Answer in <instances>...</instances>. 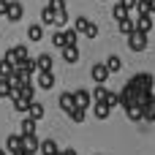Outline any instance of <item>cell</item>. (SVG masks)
Wrapping results in <instances>:
<instances>
[{
  "instance_id": "6da1fadb",
  "label": "cell",
  "mask_w": 155,
  "mask_h": 155,
  "mask_svg": "<svg viewBox=\"0 0 155 155\" xmlns=\"http://www.w3.org/2000/svg\"><path fill=\"white\" fill-rule=\"evenodd\" d=\"M25 57H30V54H27V46H11V49H5V54H3V60H5L8 65H19Z\"/></svg>"
},
{
  "instance_id": "7a4b0ae2",
  "label": "cell",
  "mask_w": 155,
  "mask_h": 155,
  "mask_svg": "<svg viewBox=\"0 0 155 155\" xmlns=\"http://www.w3.org/2000/svg\"><path fill=\"white\" fill-rule=\"evenodd\" d=\"M3 16H8V22H19V19L25 16V5L16 3V0H8L5 8H3Z\"/></svg>"
},
{
  "instance_id": "3957f363",
  "label": "cell",
  "mask_w": 155,
  "mask_h": 155,
  "mask_svg": "<svg viewBox=\"0 0 155 155\" xmlns=\"http://www.w3.org/2000/svg\"><path fill=\"white\" fill-rule=\"evenodd\" d=\"M128 49L131 52H144L147 49V35L144 33H136V30L128 33Z\"/></svg>"
},
{
  "instance_id": "277c9868",
  "label": "cell",
  "mask_w": 155,
  "mask_h": 155,
  "mask_svg": "<svg viewBox=\"0 0 155 155\" xmlns=\"http://www.w3.org/2000/svg\"><path fill=\"white\" fill-rule=\"evenodd\" d=\"M131 84L139 90V93H153V74H136L131 79Z\"/></svg>"
},
{
  "instance_id": "5b68a950",
  "label": "cell",
  "mask_w": 155,
  "mask_h": 155,
  "mask_svg": "<svg viewBox=\"0 0 155 155\" xmlns=\"http://www.w3.org/2000/svg\"><path fill=\"white\" fill-rule=\"evenodd\" d=\"M52 65H54V60H52L49 52H44V54L35 57V68H38V74H52Z\"/></svg>"
},
{
  "instance_id": "8992f818",
  "label": "cell",
  "mask_w": 155,
  "mask_h": 155,
  "mask_svg": "<svg viewBox=\"0 0 155 155\" xmlns=\"http://www.w3.org/2000/svg\"><path fill=\"white\" fill-rule=\"evenodd\" d=\"M90 76H93V82H95V84H104V82L109 79V71H106V65H104V63H95V65L90 68Z\"/></svg>"
},
{
  "instance_id": "52a82bcc",
  "label": "cell",
  "mask_w": 155,
  "mask_h": 155,
  "mask_svg": "<svg viewBox=\"0 0 155 155\" xmlns=\"http://www.w3.org/2000/svg\"><path fill=\"white\" fill-rule=\"evenodd\" d=\"M74 104H76V109H84V112H87V109L93 106L90 93H87V90H76V93H74Z\"/></svg>"
},
{
  "instance_id": "ba28073f",
  "label": "cell",
  "mask_w": 155,
  "mask_h": 155,
  "mask_svg": "<svg viewBox=\"0 0 155 155\" xmlns=\"http://www.w3.org/2000/svg\"><path fill=\"white\" fill-rule=\"evenodd\" d=\"M153 27H155L153 16H136V19H134V30H136V33H144V35H147Z\"/></svg>"
},
{
  "instance_id": "9c48e42d",
  "label": "cell",
  "mask_w": 155,
  "mask_h": 155,
  "mask_svg": "<svg viewBox=\"0 0 155 155\" xmlns=\"http://www.w3.org/2000/svg\"><path fill=\"white\" fill-rule=\"evenodd\" d=\"M22 153L25 155H35L38 153V136H22Z\"/></svg>"
},
{
  "instance_id": "30bf717a",
  "label": "cell",
  "mask_w": 155,
  "mask_h": 155,
  "mask_svg": "<svg viewBox=\"0 0 155 155\" xmlns=\"http://www.w3.org/2000/svg\"><path fill=\"white\" fill-rule=\"evenodd\" d=\"M25 117H30L33 123H38L41 117H44V104H38V101H30V106H27V114Z\"/></svg>"
},
{
  "instance_id": "8fae6325",
  "label": "cell",
  "mask_w": 155,
  "mask_h": 155,
  "mask_svg": "<svg viewBox=\"0 0 155 155\" xmlns=\"http://www.w3.org/2000/svg\"><path fill=\"white\" fill-rule=\"evenodd\" d=\"M57 104H60V109H63V112H65V114H71V112H74V109H76V104H74V93H63V95H60V101H57Z\"/></svg>"
},
{
  "instance_id": "7c38bea8",
  "label": "cell",
  "mask_w": 155,
  "mask_h": 155,
  "mask_svg": "<svg viewBox=\"0 0 155 155\" xmlns=\"http://www.w3.org/2000/svg\"><path fill=\"white\" fill-rule=\"evenodd\" d=\"M19 150H22V136L19 134L5 136V153H19Z\"/></svg>"
},
{
  "instance_id": "4fadbf2b",
  "label": "cell",
  "mask_w": 155,
  "mask_h": 155,
  "mask_svg": "<svg viewBox=\"0 0 155 155\" xmlns=\"http://www.w3.org/2000/svg\"><path fill=\"white\" fill-rule=\"evenodd\" d=\"M16 93H19V98H25V101H35V84H33V82L22 84Z\"/></svg>"
},
{
  "instance_id": "5bb4252c",
  "label": "cell",
  "mask_w": 155,
  "mask_h": 155,
  "mask_svg": "<svg viewBox=\"0 0 155 155\" xmlns=\"http://www.w3.org/2000/svg\"><path fill=\"white\" fill-rule=\"evenodd\" d=\"M90 109H93V114H95V120H106V117L112 114V109H109V106H106L104 101H101V104H93Z\"/></svg>"
},
{
  "instance_id": "9a60e30c",
  "label": "cell",
  "mask_w": 155,
  "mask_h": 155,
  "mask_svg": "<svg viewBox=\"0 0 155 155\" xmlns=\"http://www.w3.org/2000/svg\"><path fill=\"white\" fill-rule=\"evenodd\" d=\"M38 153L41 155H54L57 153V144L52 139H44V142H38Z\"/></svg>"
},
{
  "instance_id": "2e32d148",
  "label": "cell",
  "mask_w": 155,
  "mask_h": 155,
  "mask_svg": "<svg viewBox=\"0 0 155 155\" xmlns=\"http://www.w3.org/2000/svg\"><path fill=\"white\" fill-rule=\"evenodd\" d=\"M68 22H71V16H68V8H65V11H54V25H57L60 30H65V27H68Z\"/></svg>"
},
{
  "instance_id": "e0dca14e",
  "label": "cell",
  "mask_w": 155,
  "mask_h": 155,
  "mask_svg": "<svg viewBox=\"0 0 155 155\" xmlns=\"http://www.w3.org/2000/svg\"><path fill=\"white\" fill-rule=\"evenodd\" d=\"M63 60L74 65V63L79 60V49H76V46H63Z\"/></svg>"
},
{
  "instance_id": "ac0fdd59",
  "label": "cell",
  "mask_w": 155,
  "mask_h": 155,
  "mask_svg": "<svg viewBox=\"0 0 155 155\" xmlns=\"http://www.w3.org/2000/svg\"><path fill=\"white\" fill-rule=\"evenodd\" d=\"M38 87L41 90H52L54 87V74H38Z\"/></svg>"
},
{
  "instance_id": "d6986e66",
  "label": "cell",
  "mask_w": 155,
  "mask_h": 155,
  "mask_svg": "<svg viewBox=\"0 0 155 155\" xmlns=\"http://www.w3.org/2000/svg\"><path fill=\"white\" fill-rule=\"evenodd\" d=\"M33 134H35V123L30 117H25L22 125H19V136H33Z\"/></svg>"
},
{
  "instance_id": "ffe728a7",
  "label": "cell",
  "mask_w": 155,
  "mask_h": 155,
  "mask_svg": "<svg viewBox=\"0 0 155 155\" xmlns=\"http://www.w3.org/2000/svg\"><path fill=\"white\" fill-rule=\"evenodd\" d=\"M134 11H136V14H134V19H136V16H150V14H153V11H150V3H147V0H136Z\"/></svg>"
},
{
  "instance_id": "44dd1931",
  "label": "cell",
  "mask_w": 155,
  "mask_h": 155,
  "mask_svg": "<svg viewBox=\"0 0 155 155\" xmlns=\"http://www.w3.org/2000/svg\"><path fill=\"white\" fill-rule=\"evenodd\" d=\"M27 38L30 41H44V27L41 25H30L27 27Z\"/></svg>"
},
{
  "instance_id": "7402d4cb",
  "label": "cell",
  "mask_w": 155,
  "mask_h": 155,
  "mask_svg": "<svg viewBox=\"0 0 155 155\" xmlns=\"http://www.w3.org/2000/svg\"><path fill=\"white\" fill-rule=\"evenodd\" d=\"M104 65H106V71H109V74H117V71L123 68V60H120L117 54H112V57H109V60H106Z\"/></svg>"
},
{
  "instance_id": "603a6c76",
  "label": "cell",
  "mask_w": 155,
  "mask_h": 155,
  "mask_svg": "<svg viewBox=\"0 0 155 155\" xmlns=\"http://www.w3.org/2000/svg\"><path fill=\"white\" fill-rule=\"evenodd\" d=\"M106 93H109V90H106V84H95V90H93L90 101H93V104H101V101L106 98Z\"/></svg>"
},
{
  "instance_id": "cb8c5ba5",
  "label": "cell",
  "mask_w": 155,
  "mask_h": 155,
  "mask_svg": "<svg viewBox=\"0 0 155 155\" xmlns=\"http://www.w3.org/2000/svg\"><path fill=\"white\" fill-rule=\"evenodd\" d=\"M117 27H120V33H123V35L134 33V16H125V19H120V22H117Z\"/></svg>"
},
{
  "instance_id": "d4e9b609",
  "label": "cell",
  "mask_w": 155,
  "mask_h": 155,
  "mask_svg": "<svg viewBox=\"0 0 155 155\" xmlns=\"http://www.w3.org/2000/svg\"><path fill=\"white\" fill-rule=\"evenodd\" d=\"M63 38H65V46H76V38H79V33H76L74 27H65V30H63Z\"/></svg>"
},
{
  "instance_id": "484cf974",
  "label": "cell",
  "mask_w": 155,
  "mask_h": 155,
  "mask_svg": "<svg viewBox=\"0 0 155 155\" xmlns=\"http://www.w3.org/2000/svg\"><path fill=\"white\" fill-rule=\"evenodd\" d=\"M142 120H147V123H153V120H155V95L150 98V104L144 106V112H142Z\"/></svg>"
},
{
  "instance_id": "4316f807",
  "label": "cell",
  "mask_w": 155,
  "mask_h": 155,
  "mask_svg": "<svg viewBox=\"0 0 155 155\" xmlns=\"http://www.w3.org/2000/svg\"><path fill=\"white\" fill-rule=\"evenodd\" d=\"M44 25H54V8H49V5L41 11V27Z\"/></svg>"
},
{
  "instance_id": "83f0119b",
  "label": "cell",
  "mask_w": 155,
  "mask_h": 155,
  "mask_svg": "<svg viewBox=\"0 0 155 155\" xmlns=\"http://www.w3.org/2000/svg\"><path fill=\"white\" fill-rule=\"evenodd\" d=\"M125 114H128V120H134V123H139V120H142V109H139V106H134V104H131V106H125Z\"/></svg>"
},
{
  "instance_id": "f1b7e54d",
  "label": "cell",
  "mask_w": 155,
  "mask_h": 155,
  "mask_svg": "<svg viewBox=\"0 0 155 155\" xmlns=\"http://www.w3.org/2000/svg\"><path fill=\"white\" fill-rule=\"evenodd\" d=\"M104 104H106L109 109H114V106H120V95L109 90V93H106V98H104Z\"/></svg>"
},
{
  "instance_id": "f546056e",
  "label": "cell",
  "mask_w": 155,
  "mask_h": 155,
  "mask_svg": "<svg viewBox=\"0 0 155 155\" xmlns=\"http://www.w3.org/2000/svg\"><path fill=\"white\" fill-rule=\"evenodd\" d=\"M27 106H30V101H25V98H19V95L14 98V109H16L19 114H27Z\"/></svg>"
},
{
  "instance_id": "4dcf8cb0",
  "label": "cell",
  "mask_w": 155,
  "mask_h": 155,
  "mask_svg": "<svg viewBox=\"0 0 155 155\" xmlns=\"http://www.w3.org/2000/svg\"><path fill=\"white\" fill-rule=\"evenodd\" d=\"M14 76V65H8L5 60H0V79H11Z\"/></svg>"
},
{
  "instance_id": "1f68e13d",
  "label": "cell",
  "mask_w": 155,
  "mask_h": 155,
  "mask_svg": "<svg viewBox=\"0 0 155 155\" xmlns=\"http://www.w3.org/2000/svg\"><path fill=\"white\" fill-rule=\"evenodd\" d=\"M112 16H114L117 22H120V19H125V16H128V11H125V8H123L120 3H114V8H112Z\"/></svg>"
},
{
  "instance_id": "d6a6232c",
  "label": "cell",
  "mask_w": 155,
  "mask_h": 155,
  "mask_svg": "<svg viewBox=\"0 0 155 155\" xmlns=\"http://www.w3.org/2000/svg\"><path fill=\"white\" fill-rule=\"evenodd\" d=\"M87 22H90L87 16H76V22H74V30L82 35V33H84V27H87Z\"/></svg>"
},
{
  "instance_id": "836d02e7",
  "label": "cell",
  "mask_w": 155,
  "mask_h": 155,
  "mask_svg": "<svg viewBox=\"0 0 155 155\" xmlns=\"http://www.w3.org/2000/svg\"><path fill=\"white\" fill-rule=\"evenodd\" d=\"M52 44H54L57 49H63V46H65V38H63V30H54V33H52Z\"/></svg>"
},
{
  "instance_id": "e575fe53",
  "label": "cell",
  "mask_w": 155,
  "mask_h": 155,
  "mask_svg": "<svg viewBox=\"0 0 155 155\" xmlns=\"http://www.w3.org/2000/svg\"><path fill=\"white\" fill-rule=\"evenodd\" d=\"M82 35L95 38V35H98V25H95V22H87V27H84V33H82Z\"/></svg>"
},
{
  "instance_id": "d590c367",
  "label": "cell",
  "mask_w": 155,
  "mask_h": 155,
  "mask_svg": "<svg viewBox=\"0 0 155 155\" xmlns=\"http://www.w3.org/2000/svg\"><path fill=\"white\" fill-rule=\"evenodd\" d=\"M68 117H71L74 123H84V117H87V112H84V109H74V112H71Z\"/></svg>"
},
{
  "instance_id": "8d00e7d4",
  "label": "cell",
  "mask_w": 155,
  "mask_h": 155,
  "mask_svg": "<svg viewBox=\"0 0 155 155\" xmlns=\"http://www.w3.org/2000/svg\"><path fill=\"white\" fill-rule=\"evenodd\" d=\"M0 98H11V87H8V79H0Z\"/></svg>"
},
{
  "instance_id": "74e56055",
  "label": "cell",
  "mask_w": 155,
  "mask_h": 155,
  "mask_svg": "<svg viewBox=\"0 0 155 155\" xmlns=\"http://www.w3.org/2000/svg\"><path fill=\"white\" fill-rule=\"evenodd\" d=\"M49 8H54V11H65V0H49Z\"/></svg>"
},
{
  "instance_id": "f35d334b",
  "label": "cell",
  "mask_w": 155,
  "mask_h": 155,
  "mask_svg": "<svg viewBox=\"0 0 155 155\" xmlns=\"http://www.w3.org/2000/svg\"><path fill=\"white\" fill-rule=\"evenodd\" d=\"M120 5H123V8H125V11H131V8H134V5H136V0H120Z\"/></svg>"
},
{
  "instance_id": "ab89813d",
  "label": "cell",
  "mask_w": 155,
  "mask_h": 155,
  "mask_svg": "<svg viewBox=\"0 0 155 155\" xmlns=\"http://www.w3.org/2000/svg\"><path fill=\"white\" fill-rule=\"evenodd\" d=\"M60 155H79L76 150H71V147H65V150H60Z\"/></svg>"
},
{
  "instance_id": "60d3db41",
  "label": "cell",
  "mask_w": 155,
  "mask_h": 155,
  "mask_svg": "<svg viewBox=\"0 0 155 155\" xmlns=\"http://www.w3.org/2000/svg\"><path fill=\"white\" fill-rule=\"evenodd\" d=\"M147 3H150V11L155 14V0H147Z\"/></svg>"
},
{
  "instance_id": "b9f144b4",
  "label": "cell",
  "mask_w": 155,
  "mask_h": 155,
  "mask_svg": "<svg viewBox=\"0 0 155 155\" xmlns=\"http://www.w3.org/2000/svg\"><path fill=\"white\" fill-rule=\"evenodd\" d=\"M11 155H25V153H22V150H19V153H11Z\"/></svg>"
},
{
  "instance_id": "7bdbcfd3",
  "label": "cell",
  "mask_w": 155,
  "mask_h": 155,
  "mask_svg": "<svg viewBox=\"0 0 155 155\" xmlns=\"http://www.w3.org/2000/svg\"><path fill=\"white\" fill-rule=\"evenodd\" d=\"M0 155H8V153H5V150H0Z\"/></svg>"
},
{
  "instance_id": "ee69618b",
  "label": "cell",
  "mask_w": 155,
  "mask_h": 155,
  "mask_svg": "<svg viewBox=\"0 0 155 155\" xmlns=\"http://www.w3.org/2000/svg\"><path fill=\"white\" fill-rule=\"evenodd\" d=\"M150 16H153V25H155V14H150Z\"/></svg>"
},
{
  "instance_id": "f6af8a7d",
  "label": "cell",
  "mask_w": 155,
  "mask_h": 155,
  "mask_svg": "<svg viewBox=\"0 0 155 155\" xmlns=\"http://www.w3.org/2000/svg\"><path fill=\"white\" fill-rule=\"evenodd\" d=\"M153 87H155V76H153Z\"/></svg>"
},
{
  "instance_id": "bcb514c9",
  "label": "cell",
  "mask_w": 155,
  "mask_h": 155,
  "mask_svg": "<svg viewBox=\"0 0 155 155\" xmlns=\"http://www.w3.org/2000/svg\"><path fill=\"white\" fill-rule=\"evenodd\" d=\"M54 155H60V150H57V153H54Z\"/></svg>"
},
{
  "instance_id": "7dc6e473",
  "label": "cell",
  "mask_w": 155,
  "mask_h": 155,
  "mask_svg": "<svg viewBox=\"0 0 155 155\" xmlns=\"http://www.w3.org/2000/svg\"><path fill=\"white\" fill-rule=\"evenodd\" d=\"M0 16H3V11H0Z\"/></svg>"
}]
</instances>
